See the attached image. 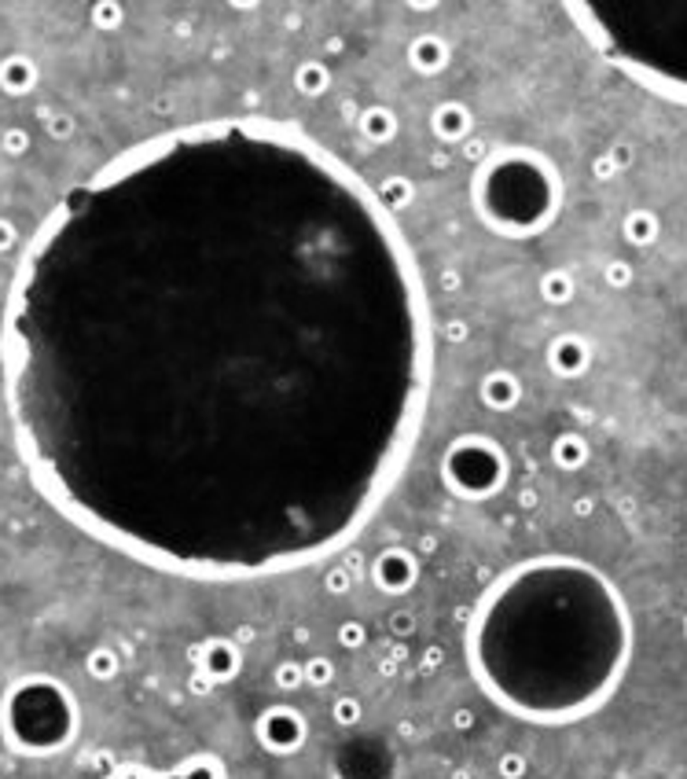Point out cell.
<instances>
[{
  "label": "cell",
  "instance_id": "6da1fadb",
  "mask_svg": "<svg viewBox=\"0 0 687 779\" xmlns=\"http://www.w3.org/2000/svg\"><path fill=\"white\" fill-rule=\"evenodd\" d=\"M434 361L400 217L268 115L155 133L67 188L0 316L33 489L181 581H272L353 544L419 445Z\"/></svg>",
  "mask_w": 687,
  "mask_h": 779
},
{
  "label": "cell",
  "instance_id": "7a4b0ae2",
  "mask_svg": "<svg viewBox=\"0 0 687 779\" xmlns=\"http://www.w3.org/2000/svg\"><path fill=\"white\" fill-rule=\"evenodd\" d=\"M636 625L621 588L578 555H533L478 596L464 654L475 684L514 720L566 728L621 688Z\"/></svg>",
  "mask_w": 687,
  "mask_h": 779
},
{
  "label": "cell",
  "instance_id": "3957f363",
  "mask_svg": "<svg viewBox=\"0 0 687 779\" xmlns=\"http://www.w3.org/2000/svg\"><path fill=\"white\" fill-rule=\"evenodd\" d=\"M562 12L607 67L687 107V0H569Z\"/></svg>",
  "mask_w": 687,
  "mask_h": 779
},
{
  "label": "cell",
  "instance_id": "277c9868",
  "mask_svg": "<svg viewBox=\"0 0 687 779\" xmlns=\"http://www.w3.org/2000/svg\"><path fill=\"white\" fill-rule=\"evenodd\" d=\"M562 192L555 158L526 144L489 151L471 177V206L500 239H533L548 232L559 221Z\"/></svg>",
  "mask_w": 687,
  "mask_h": 779
},
{
  "label": "cell",
  "instance_id": "5b68a950",
  "mask_svg": "<svg viewBox=\"0 0 687 779\" xmlns=\"http://www.w3.org/2000/svg\"><path fill=\"white\" fill-rule=\"evenodd\" d=\"M81 736L78 695L52 673H23L0 695V739L15 757L44 761Z\"/></svg>",
  "mask_w": 687,
  "mask_h": 779
},
{
  "label": "cell",
  "instance_id": "8992f818",
  "mask_svg": "<svg viewBox=\"0 0 687 779\" xmlns=\"http://www.w3.org/2000/svg\"><path fill=\"white\" fill-rule=\"evenodd\" d=\"M441 482L452 496L467 500V504H482L507 489L511 482V456L507 449L489 437V434H460L448 441L441 456Z\"/></svg>",
  "mask_w": 687,
  "mask_h": 779
},
{
  "label": "cell",
  "instance_id": "52a82bcc",
  "mask_svg": "<svg viewBox=\"0 0 687 779\" xmlns=\"http://www.w3.org/2000/svg\"><path fill=\"white\" fill-rule=\"evenodd\" d=\"M254 739L272 757H295L309 743V720L291 702H272L254 717Z\"/></svg>",
  "mask_w": 687,
  "mask_h": 779
},
{
  "label": "cell",
  "instance_id": "ba28073f",
  "mask_svg": "<svg viewBox=\"0 0 687 779\" xmlns=\"http://www.w3.org/2000/svg\"><path fill=\"white\" fill-rule=\"evenodd\" d=\"M368 577H372V585H375L379 592H386V596H405V592H412L416 581H419V559H416L409 548L390 544V548H382L375 559H372Z\"/></svg>",
  "mask_w": 687,
  "mask_h": 779
},
{
  "label": "cell",
  "instance_id": "9c48e42d",
  "mask_svg": "<svg viewBox=\"0 0 687 779\" xmlns=\"http://www.w3.org/2000/svg\"><path fill=\"white\" fill-rule=\"evenodd\" d=\"M192 665H195V673L210 677L213 684H228L243 670V651L232 636H206L192 647Z\"/></svg>",
  "mask_w": 687,
  "mask_h": 779
},
{
  "label": "cell",
  "instance_id": "30bf717a",
  "mask_svg": "<svg viewBox=\"0 0 687 779\" xmlns=\"http://www.w3.org/2000/svg\"><path fill=\"white\" fill-rule=\"evenodd\" d=\"M544 361L551 368V375L559 379H581L588 368H592V343L585 335H574V331H566V335H555L544 350Z\"/></svg>",
  "mask_w": 687,
  "mask_h": 779
},
{
  "label": "cell",
  "instance_id": "8fae6325",
  "mask_svg": "<svg viewBox=\"0 0 687 779\" xmlns=\"http://www.w3.org/2000/svg\"><path fill=\"white\" fill-rule=\"evenodd\" d=\"M338 765H361L357 779H393V750L382 739H353L338 750Z\"/></svg>",
  "mask_w": 687,
  "mask_h": 779
},
{
  "label": "cell",
  "instance_id": "7c38bea8",
  "mask_svg": "<svg viewBox=\"0 0 687 779\" xmlns=\"http://www.w3.org/2000/svg\"><path fill=\"white\" fill-rule=\"evenodd\" d=\"M430 133L441 140V144H467L471 133H475V115L471 107L460 103V99H445L430 110Z\"/></svg>",
  "mask_w": 687,
  "mask_h": 779
},
{
  "label": "cell",
  "instance_id": "4fadbf2b",
  "mask_svg": "<svg viewBox=\"0 0 687 779\" xmlns=\"http://www.w3.org/2000/svg\"><path fill=\"white\" fill-rule=\"evenodd\" d=\"M452 63V44L438 33H419L409 41V67L419 74V78H438L445 74Z\"/></svg>",
  "mask_w": 687,
  "mask_h": 779
},
{
  "label": "cell",
  "instance_id": "5bb4252c",
  "mask_svg": "<svg viewBox=\"0 0 687 779\" xmlns=\"http://www.w3.org/2000/svg\"><path fill=\"white\" fill-rule=\"evenodd\" d=\"M478 398H482V405L489 412H500V416L514 412L519 401H522V379L514 371H507V368H496L478 382Z\"/></svg>",
  "mask_w": 687,
  "mask_h": 779
},
{
  "label": "cell",
  "instance_id": "9a60e30c",
  "mask_svg": "<svg viewBox=\"0 0 687 779\" xmlns=\"http://www.w3.org/2000/svg\"><path fill=\"white\" fill-rule=\"evenodd\" d=\"M37 78H41L37 63L30 60V55H23V52H12V55H5V60H0V89H5L8 96H26V92H33V89H37Z\"/></svg>",
  "mask_w": 687,
  "mask_h": 779
},
{
  "label": "cell",
  "instance_id": "2e32d148",
  "mask_svg": "<svg viewBox=\"0 0 687 779\" xmlns=\"http://www.w3.org/2000/svg\"><path fill=\"white\" fill-rule=\"evenodd\" d=\"M357 129H361V136H364L368 144H379V147H382V144H393V140H397L400 118L393 115V107L375 103V107H364V110H361Z\"/></svg>",
  "mask_w": 687,
  "mask_h": 779
},
{
  "label": "cell",
  "instance_id": "e0dca14e",
  "mask_svg": "<svg viewBox=\"0 0 687 779\" xmlns=\"http://www.w3.org/2000/svg\"><path fill=\"white\" fill-rule=\"evenodd\" d=\"M588 456H592V445H588L585 434L562 430V434L551 437V464H555L559 471H581V467L588 464Z\"/></svg>",
  "mask_w": 687,
  "mask_h": 779
},
{
  "label": "cell",
  "instance_id": "ac0fdd59",
  "mask_svg": "<svg viewBox=\"0 0 687 779\" xmlns=\"http://www.w3.org/2000/svg\"><path fill=\"white\" fill-rule=\"evenodd\" d=\"M621 236H625L628 247H636V250L654 247L658 236H662V221H658L654 210H644V206L640 210H628L625 221H621Z\"/></svg>",
  "mask_w": 687,
  "mask_h": 779
},
{
  "label": "cell",
  "instance_id": "d6986e66",
  "mask_svg": "<svg viewBox=\"0 0 687 779\" xmlns=\"http://www.w3.org/2000/svg\"><path fill=\"white\" fill-rule=\"evenodd\" d=\"M162 779H228V765H224L217 754L202 750V754L184 757V761L174 765V768H165Z\"/></svg>",
  "mask_w": 687,
  "mask_h": 779
},
{
  "label": "cell",
  "instance_id": "ffe728a7",
  "mask_svg": "<svg viewBox=\"0 0 687 779\" xmlns=\"http://www.w3.org/2000/svg\"><path fill=\"white\" fill-rule=\"evenodd\" d=\"M574 295H578V280L566 268H548L541 276V298L548 305H569V302H574Z\"/></svg>",
  "mask_w": 687,
  "mask_h": 779
},
{
  "label": "cell",
  "instance_id": "44dd1931",
  "mask_svg": "<svg viewBox=\"0 0 687 779\" xmlns=\"http://www.w3.org/2000/svg\"><path fill=\"white\" fill-rule=\"evenodd\" d=\"M331 70H327V63H320V60H306L298 70H295V89L302 92V96H309V99H320L327 89H331Z\"/></svg>",
  "mask_w": 687,
  "mask_h": 779
},
{
  "label": "cell",
  "instance_id": "7402d4cb",
  "mask_svg": "<svg viewBox=\"0 0 687 779\" xmlns=\"http://www.w3.org/2000/svg\"><path fill=\"white\" fill-rule=\"evenodd\" d=\"M85 673H89L92 680H114V677L122 673V658H118V651L107 647V643L92 647V651L85 654Z\"/></svg>",
  "mask_w": 687,
  "mask_h": 779
},
{
  "label": "cell",
  "instance_id": "603a6c76",
  "mask_svg": "<svg viewBox=\"0 0 687 779\" xmlns=\"http://www.w3.org/2000/svg\"><path fill=\"white\" fill-rule=\"evenodd\" d=\"M375 192H379V199H382L393 213H400L405 206H412V195H416L412 181H409V177H400V174H393V177L379 181V184H375Z\"/></svg>",
  "mask_w": 687,
  "mask_h": 779
},
{
  "label": "cell",
  "instance_id": "cb8c5ba5",
  "mask_svg": "<svg viewBox=\"0 0 687 779\" xmlns=\"http://www.w3.org/2000/svg\"><path fill=\"white\" fill-rule=\"evenodd\" d=\"M331 720H334L338 728H346V732L361 728L364 725V702L357 695H338L331 702Z\"/></svg>",
  "mask_w": 687,
  "mask_h": 779
},
{
  "label": "cell",
  "instance_id": "d4e9b609",
  "mask_svg": "<svg viewBox=\"0 0 687 779\" xmlns=\"http://www.w3.org/2000/svg\"><path fill=\"white\" fill-rule=\"evenodd\" d=\"M302 670H306V688H331L338 677V665L327 654H313L309 662H302Z\"/></svg>",
  "mask_w": 687,
  "mask_h": 779
},
{
  "label": "cell",
  "instance_id": "484cf974",
  "mask_svg": "<svg viewBox=\"0 0 687 779\" xmlns=\"http://www.w3.org/2000/svg\"><path fill=\"white\" fill-rule=\"evenodd\" d=\"M272 684L287 695V691H298V688H306V670H302V662H279L276 670H272Z\"/></svg>",
  "mask_w": 687,
  "mask_h": 779
},
{
  "label": "cell",
  "instance_id": "4316f807",
  "mask_svg": "<svg viewBox=\"0 0 687 779\" xmlns=\"http://www.w3.org/2000/svg\"><path fill=\"white\" fill-rule=\"evenodd\" d=\"M368 636H372V633H368V625H364L361 618H346V622L334 629V640H338L342 651H361V647L368 643Z\"/></svg>",
  "mask_w": 687,
  "mask_h": 779
},
{
  "label": "cell",
  "instance_id": "83f0119b",
  "mask_svg": "<svg viewBox=\"0 0 687 779\" xmlns=\"http://www.w3.org/2000/svg\"><path fill=\"white\" fill-rule=\"evenodd\" d=\"M386 625H390V636H416V629H419V618H416V610L412 606H393L390 610V618H386Z\"/></svg>",
  "mask_w": 687,
  "mask_h": 779
},
{
  "label": "cell",
  "instance_id": "f1b7e54d",
  "mask_svg": "<svg viewBox=\"0 0 687 779\" xmlns=\"http://www.w3.org/2000/svg\"><path fill=\"white\" fill-rule=\"evenodd\" d=\"M526 772H530V765L522 754H500V761H496L500 779H526Z\"/></svg>",
  "mask_w": 687,
  "mask_h": 779
},
{
  "label": "cell",
  "instance_id": "f546056e",
  "mask_svg": "<svg viewBox=\"0 0 687 779\" xmlns=\"http://www.w3.org/2000/svg\"><path fill=\"white\" fill-rule=\"evenodd\" d=\"M603 280L610 284V287H628L636 280V268L628 265V261H607V268H603Z\"/></svg>",
  "mask_w": 687,
  "mask_h": 779
},
{
  "label": "cell",
  "instance_id": "4dcf8cb0",
  "mask_svg": "<svg viewBox=\"0 0 687 779\" xmlns=\"http://www.w3.org/2000/svg\"><path fill=\"white\" fill-rule=\"evenodd\" d=\"M103 779H162V772H158V768H147V765H136V761H126V765H118L114 772H107Z\"/></svg>",
  "mask_w": 687,
  "mask_h": 779
},
{
  "label": "cell",
  "instance_id": "1f68e13d",
  "mask_svg": "<svg viewBox=\"0 0 687 779\" xmlns=\"http://www.w3.org/2000/svg\"><path fill=\"white\" fill-rule=\"evenodd\" d=\"M350 585H353V577H350V570H346V567H334V570L327 574V592H331V596L350 592Z\"/></svg>",
  "mask_w": 687,
  "mask_h": 779
},
{
  "label": "cell",
  "instance_id": "d6a6232c",
  "mask_svg": "<svg viewBox=\"0 0 687 779\" xmlns=\"http://www.w3.org/2000/svg\"><path fill=\"white\" fill-rule=\"evenodd\" d=\"M44 126H48V136H55V140H67V136H71V129H74L71 115H55V118H48Z\"/></svg>",
  "mask_w": 687,
  "mask_h": 779
},
{
  "label": "cell",
  "instance_id": "836d02e7",
  "mask_svg": "<svg viewBox=\"0 0 687 779\" xmlns=\"http://www.w3.org/2000/svg\"><path fill=\"white\" fill-rule=\"evenodd\" d=\"M12 247H15V229H12V221L0 217V254H8Z\"/></svg>",
  "mask_w": 687,
  "mask_h": 779
},
{
  "label": "cell",
  "instance_id": "e575fe53",
  "mask_svg": "<svg viewBox=\"0 0 687 779\" xmlns=\"http://www.w3.org/2000/svg\"><path fill=\"white\" fill-rule=\"evenodd\" d=\"M445 335H448V343H460V339H467V324H464V320H452V324L445 327Z\"/></svg>",
  "mask_w": 687,
  "mask_h": 779
},
{
  "label": "cell",
  "instance_id": "d590c367",
  "mask_svg": "<svg viewBox=\"0 0 687 779\" xmlns=\"http://www.w3.org/2000/svg\"><path fill=\"white\" fill-rule=\"evenodd\" d=\"M213 688H217V684H213L210 677H202V673H192V691H195V695H210Z\"/></svg>",
  "mask_w": 687,
  "mask_h": 779
},
{
  "label": "cell",
  "instance_id": "8d00e7d4",
  "mask_svg": "<svg viewBox=\"0 0 687 779\" xmlns=\"http://www.w3.org/2000/svg\"><path fill=\"white\" fill-rule=\"evenodd\" d=\"M5 147H8V151H26V133H23V129H12L8 140H5Z\"/></svg>",
  "mask_w": 687,
  "mask_h": 779
},
{
  "label": "cell",
  "instance_id": "74e56055",
  "mask_svg": "<svg viewBox=\"0 0 687 779\" xmlns=\"http://www.w3.org/2000/svg\"><path fill=\"white\" fill-rule=\"evenodd\" d=\"M614 170H617V165H614V158H610V155H603V158H596V177H610Z\"/></svg>",
  "mask_w": 687,
  "mask_h": 779
},
{
  "label": "cell",
  "instance_id": "f35d334b",
  "mask_svg": "<svg viewBox=\"0 0 687 779\" xmlns=\"http://www.w3.org/2000/svg\"><path fill=\"white\" fill-rule=\"evenodd\" d=\"M438 665H441V647H430L423 654V670H438Z\"/></svg>",
  "mask_w": 687,
  "mask_h": 779
},
{
  "label": "cell",
  "instance_id": "ab89813d",
  "mask_svg": "<svg viewBox=\"0 0 687 779\" xmlns=\"http://www.w3.org/2000/svg\"><path fill=\"white\" fill-rule=\"evenodd\" d=\"M471 720H475V717H471V709H460V713H456V728H464V732H467V728H471Z\"/></svg>",
  "mask_w": 687,
  "mask_h": 779
},
{
  "label": "cell",
  "instance_id": "60d3db41",
  "mask_svg": "<svg viewBox=\"0 0 687 779\" xmlns=\"http://www.w3.org/2000/svg\"><path fill=\"white\" fill-rule=\"evenodd\" d=\"M434 548H438V540H434V537H423V551H427V555H430V551H434Z\"/></svg>",
  "mask_w": 687,
  "mask_h": 779
},
{
  "label": "cell",
  "instance_id": "b9f144b4",
  "mask_svg": "<svg viewBox=\"0 0 687 779\" xmlns=\"http://www.w3.org/2000/svg\"><path fill=\"white\" fill-rule=\"evenodd\" d=\"M683 636H687V615H683Z\"/></svg>",
  "mask_w": 687,
  "mask_h": 779
}]
</instances>
